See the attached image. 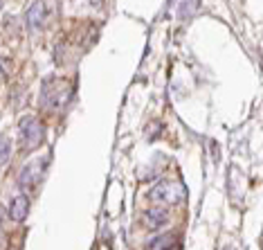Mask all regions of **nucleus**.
<instances>
[{"label": "nucleus", "mask_w": 263, "mask_h": 250, "mask_svg": "<svg viewBox=\"0 0 263 250\" xmlns=\"http://www.w3.org/2000/svg\"><path fill=\"white\" fill-rule=\"evenodd\" d=\"M144 217H146L144 221L148 225V230H160L162 225H166V221H169V214H166L164 207H151Z\"/></svg>", "instance_id": "nucleus-6"}, {"label": "nucleus", "mask_w": 263, "mask_h": 250, "mask_svg": "<svg viewBox=\"0 0 263 250\" xmlns=\"http://www.w3.org/2000/svg\"><path fill=\"white\" fill-rule=\"evenodd\" d=\"M148 196H151V201H155V203L178 205L187 199V189H184L180 181H160L158 185L148 192Z\"/></svg>", "instance_id": "nucleus-2"}, {"label": "nucleus", "mask_w": 263, "mask_h": 250, "mask_svg": "<svg viewBox=\"0 0 263 250\" xmlns=\"http://www.w3.org/2000/svg\"><path fill=\"white\" fill-rule=\"evenodd\" d=\"M166 246H173V239L171 237H166V235L158 237V239H153L151 243H148V248H166Z\"/></svg>", "instance_id": "nucleus-11"}, {"label": "nucleus", "mask_w": 263, "mask_h": 250, "mask_svg": "<svg viewBox=\"0 0 263 250\" xmlns=\"http://www.w3.org/2000/svg\"><path fill=\"white\" fill-rule=\"evenodd\" d=\"M70 3H72V7L77 11H86V9L99 7V0H70Z\"/></svg>", "instance_id": "nucleus-10"}, {"label": "nucleus", "mask_w": 263, "mask_h": 250, "mask_svg": "<svg viewBox=\"0 0 263 250\" xmlns=\"http://www.w3.org/2000/svg\"><path fill=\"white\" fill-rule=\"evenodd\" d=\"M18 135H21V147L23 151H34V149L41 147V140H43V124H41L36 117L27 115L21 120L18 127Z\"/></svg>", "instance_id": "nucleus-3"}, {"label": "nucleus", "mask_w": 263, "mask_h": 250, "mask_svg": "<svg viewBox=\"0 0 263 250\" xmlns=\"http://www.w3.org/2000/svg\"><path fill=\"white\" fill-rule=\"evenodd\" d=\"M70 95H72V86L63 79H47L43 83V93H41V99L47 109H61V106L68 104Z\"/></svg>", "instance_id": "nucleus-1"}, {"label": "nucleus", "mask_w": 263, "mask_h": 250, "mask_svg": "<svg viewBox=\"0 0 263 250\" xmlns=\"http://www.w3.org/2000/svg\"><path fill=\"white\" fill-rule=\"evenodd\" d=\"M200 7V0H176V9H178V16L180 19H189L194 16Z\"/></svg>", "instance_id": "nucleus-8"}, {"label": "nucleus", "mask_w": 263, "mask_h": 250, "mask_svg": "<svg viewBox=\"0 0 263 250\" xmlns=\"http://www.w3.org/2000/svg\"><path fill=\"white\" fill-rule=\"evenodd\" d=\"M29 212V201L25 196H16L14 201H11V207H9V217L14 219V221H23V219L27 217Z\"/></svg>", "instance_id": "nucleus-7"}, {"label": "nucleus", "mask_w": 263, "mask_h": 250, "mask_svg": "<svg viewBox=\"0 0 263 250\" xmlns=\"http://www.w3.org/2000/svg\"><path fill=\"white\" fill-rule=\"evenodd\" d=\"M43 169H45V158L29 160V163L21 169V174H18V187L32 189L41 181V176H43Z\"/></svg>", "instance_id": "nucleus-4"}, {"label": "nucleus", "mask_w": 263, "mask_h": 250, "mask_svg": "<svg viewBox=\"0 0 263 250\" xmlns=\"http://www.w3.org/2000/svg\"><path fill=\"white\" fill-rule=\"evenodd\" d=\"M25 19H27V25L32 29L43 27V23H45V3H43V0H36V3L29 7Z\"/></svg>", "instance_id": "nucleus-5"}, {"label": "nucleus", "mask_w": 263, "mask_h": 250, "mask_svg": "<svg viewBox=\"0 0 263 250\" xmlns=\"http://www.w3.org/2000/svg\"><path fill=\"white\" fill-rule=\"evenodd\" d=\"M0 163H3V167L5 165H9V160H11V142L7 140V138H3L0 140Z\"/></svg>", "instance_id": "nucleus-9"}]
</instances>
